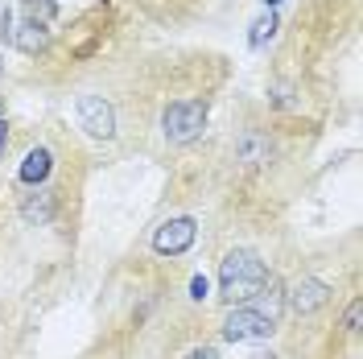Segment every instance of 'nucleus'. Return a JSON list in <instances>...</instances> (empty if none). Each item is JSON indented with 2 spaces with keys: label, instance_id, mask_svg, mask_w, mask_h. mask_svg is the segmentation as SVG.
<instances>
[{
  "label": "nucleus",
  "instance_id": "1",
  "mask_svg": "<svg viewBox=\"0 0 363 359\" xmlns=\"http://www.w3.org/2000/svg\"><path fill=\"white\" fill-rule=\"evenodd\" d=\"M269 281H272L269 265H264L252 248H235V252H227L223 265H219V293H223L227 306H248Z\"/></svg>",
  "mask_w": 363,
  "mask_h": 359
},
{
  "label": "nucleus",
  "instance_id": "2",
  "mask_svg": "<svg viewBox=\"0 0 363 359\" xmlns=\"http://www.w3.org/2000/svg\"><path fill=\"white\" fill-rule=\"evenodd\" d=\"M206 128V99H174L161 112V133L169 145H190Z\"/></svg>",
  "mask_w": 363,
  "mask_h": 359
},
{
  "label": "nucleus",
  "instance_id": "3",
  "mask_svg": "<svg viewBox=\"0 0 363 359\" xmlns=\"http://www.w3.org/2000/svg\"><path fill=\"white\" fill-rule=\"evenodd\" d=\"M277 331V322L264 318L260 310L252 306H231V314L223 318V338L227 343H260Z\"/></svg>",
  "mask_w": 363,
  "mask_h": 359
},
{
  "label": "nucleus",
  "instance_id": "4",
  "mask_svg": "<svg viewBox=\"0 0 363 359\" xmlns=\"http://www.w3.org/2000/svg\"><path fill=\"white\" fill-rule=\"evenodd\" d=\"M74 112H79V124H83L87 136H95V140H112L116 136V112L104 95H79Z\"/></svg>",
  "mask_w": 363,
  "mask_h": 359
},
{
  "label": "nucleus",
  "instance_id": "5",
  "mask_svg": "<svg viewBox=\"0 0 363 359\" xmlns=\"http://www.w3.org/2000/svg\"><path fill=\"white\" fill-rule=\"evenodd\" d=\"M194 236H199V223H194L190 215L165 219V223L153 231V252H157V256H182L186 248L194 244Z\"/></svg>",
  "mask_w": 363,
  "mask_h": 359
},
{
  "label": "nucleus",
  "instance_id": "6",
  "mask_svg": "<svg viewBox=\"0 0 363 359\" xmlns=\"http://www.w3.org/2000/svg\"><path fill=\"white\" fill-rule=\"evenodd\" d=\"M285 302H289V310H294V314H318V310L330 302V285H326V281H318V277H301V281L289 285Z\"/></svg>",
  "mask_w": 363,
  "mask_h": 359
},
{
  "label": "nucleus",
  "instance_id": "7",
  "mask_svg": "<svg viewBox=\"0 0 363 359\" xmlns=\"http://www.w3.org/2000/svg\"><path fill=\"white\" fill-rule=\"evenodd\" d=\"M4 29H9V42L17 45L21 54H38L50 45V25H38V21H21L13 29V13H4Z\"/></svg>",
  "mask_w": 363,
  "mask_h": 359
},
{
  "label": "nucleus",
  "instance_id": "8",
  "mask_svg": "<svg viewBox=\"0 0 363 359\" xmlns=\"http://www.w3.org/2000/svg\"><path fill=\"white\" fill-rule=\"evenodd\" d=\"M50 170H54V158H50V149H29L21 161V170H17V178L25 186H38V182L50 178Z\"/></svg>",
  "mask_w": 363,
  "mask_h": 359
},
{
  "label": "nucleus",
  "instance_id": "9",
  "mask_svg": "<svg viewBox=\"0 0 363 359\" xmlns=\"http://www.w3.org/2000/svg\"><path fill=\"white\" fill-rule=\"evenodd\" d=\"M235 153H240L244 165H264V161H269V136L248 133L244 140H240V149H235Z\"/></svg>",
  "mask_w": 363,
  "mask_h": 359
},
{
  "label": "nucleus",
  "instance_id": "10",
  "mask_svg": "<svg viewBox=\"0 0 363 359\" xmlns=\"http://www.w3.org/2000/svg\"><path fill=\"white\" fill-rule=\"evenodd\" d=\"M21 215L29 223H45L50 215H54V199H50V190H38V199H25Z\"/></svg>",
  "mask_w": 363,
  "mask_h": 359
},
{
  "label": "nucleus",
  "instance_id": "11",
  "mask_svg": "<svg viewBox=\"0 0 363 359\" xmlns=\"http://www.w3.org/2000/svg\"><path fill=\"white\" fill-rule=\"evenodd\" d=\"M21 9H25V21H38V25H50L54 13H58L54 0H21Z\"/></svg>",
  "mask_w": 363,
  "mask_h": 359
},
{
  "label": "nucleus",
  "instance_id": "12",
  "mask_svg": "<svg viewBox=\"0 0 363 359\" xmlns=\"http://www.w3.org/2000/svg\"><path fill=\"white\" fill-rule=\"evenodd\" d=\"M272 33H277V13H264L260 21L252 25L248 45H252V50H264V42H272Z\"/></svg>",
  "mask_w": 363,
  "mask_h": 359
},
{
  "label": "nucleus",
  "instance_id": "13",
  "mask_svg": "<svg viewBox=\"0 0 363 359\" xmlns=\"http://www.w3.org/2000/svg\"><path fill=\"white\" fill-rule=\"evenodd\" d=\"M359 314H363V302H359V297H355V302L347 306V331H351V335L359 331Z\"/></svg>",
  "mask_w": 363,
  "mask_h": 359
},
{
  "label": "nucleus",
  "instance_id": "14",
  "mask_svg": "<svg viewBox=\"0 0 363 359\" xmlns=\"http://www.w3.org/2000/svg\"><path fill=\"white\" fill-rule=\"evenodd\" d=\"M190 297H194V302H203V297H206V277H203V272L190 281Z\"/></svg>",
  "mask_w": 363,
  "mask_h": 359
},
{
  "label": "nucleus",
  "instance_id": "15",
  "mask_svg": "<svg viewBox=\"0 0 363 359\" xmlns=\"http://www.w3.org/2000/svg\"><path fill=\"white\" fill-rule=\"evenodd\" d=\"M186 359H219V355H215V347H194Z\"/></svg>",
  "mask_w": 363,
  "mask_h": 359
},
{
  "label": "nucleus",
  "instance_id": "16",
  "mask_svg": "<svg viewBox=\"0 0 363 359\" xmlns=\"http://www.w3.org/2000/svg\"><path fill=\"white\" fill-rule=\"evenodd\" d=\"M4 145H9V128H4V120H0V153H4Z\"/></svg>",
  "mask_w": 363,
  "mask_h": 359
},
{
  "label": "nucleus",
  "instance_id": "17",
  "mask_svg": "<svg viewBox=\"0 0 363 359\" xmlns=\"http://www.w3.org/2000/svg\"><path fill=\"white\" fill-rule=\"evenodd\" d=\"M248 359H277L272 351H256V355H248Z\"/></svg>",
  "mask_w": 363,
  "mask_h": 359
},
{
  "label": "nucleus",
  "instance_id": "18",
  "mask_svg": "<svg viewBox=\"0 0 363 359\" xmlns=\"http://www.w3.org/2000/svg\"><path fill=\"white\" fill-rule=\"evenodd\" d=\"M272 4H281V0H264V9H272Z\"/></svg>",
  "mask_w": 363,
  "mask_h": 359
}]
</instances>
